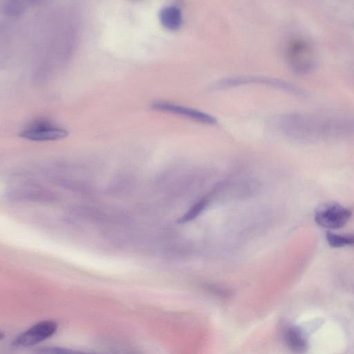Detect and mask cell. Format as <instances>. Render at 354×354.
<instances>
[{
	"label": "cell",
	"mask_w": 354,
	"mask_h": 354,
	"mask_svg": "<svg viewBox=\"0 0 354 354\" xmlns=\"http://www.w3.org/2000/svg\"><path fill=\"white\" fill-rule=\"evenodd\" d=\"M279 129L286 136L297 139H312L333 135L352 127L345 118L315 114L290 113L281 116Z\"/></svg>",
	"instance_id": "cell-1"
},
{
	"label": "cell",
	"mask_w": 354,
	"mask_h": 354,
	"mask_svg": "<svg viewBox=\"0 0 354 354\" xmlns=\"http://www.w3.org/2000/svg\"><path fill=\"white\" fill-rule=\"evenodd\" d=\"M254 84L270 86L299 96L306 95V92L301 88L284 80L255 75H241L223 78L214 82L212 88L216 90H221Z\"/></svg>",
	"instance_id": "cell-2"
},
{
	"label": "cell",
	"mask_w": 354,
	"mask_h": 354,
	"mask_svg": "<svg viewBox=\"0 0 354 354\" xmlns=\"http://www.w3.org/2000/svg\"><path fill=\"white\" fill-rule=\"evenodd\" d=\"M287 61L293 72L297 74L308 73L316 64L314 48L306 40H292L288 46Z\"/></svg>",
	"instance_id": "cell-3"
},
{
	"label": "cell",
	"mask_w": 354,
	"mask_h": 354,
	"mask_svg": "<svg viewBox=\"0 0 354 354\" xmlns=\"http://www.w3.org/2000/svg\"><path fill=\"white\" fill-rule=\"evenodd\" d=\"M352 214L350 209L336 202H327L317 207L315 213V220L323 227L337 229L347 223Z\"/></svg>",
	"instance_id": "cell-4"
},
{
	"label": "cell",
	"mask_w": 354,
	"mask_h": 354,
	"mask_svg": "<svg viewBox=\"0 0 354 354\" xmlns=\"http://www.w3.org/2000/svg\"><path fill=\"white\" fill-rule=\"evenodd\" d=\"M58 328L53 320H44L21 333L12 341L15 347H28L36 345L53 336Z\"/></svg>",
	"instance_id": "cell-5"
},
{
	"label": "cell",
	"mask_w": 354,
	"mask_h": 354,
	"mask_svg": "<svg viewBox=\"0 0 354 354\" xmlns=\"http://www.w3.org/2000/svg\"><path fill=\"white\" fill-rule=\"evenodd\" d=\"M65 129L48 123H35L26 128L20 136L32 141H49L62 139L67 136Z\"/></svg>",
	"instance_id": "cell-6"
},
{
	"label": "cell",
	"mask_w": 354,
	"mask_h": 354,
	"mask_svg": "<svg viewBox=\"0 0 354 354\" xmlns=\"http://www.w3.org/2000/svg\"><path fill=\"white\" fill-rule=\"evenodd\" d=\"M151 107L155 110L183 115L200 122L211 124L216 122V118L210 114L170 102L156 101L152 103Z\"/></svg>",
	"instance_id": "cell-7"
},
{
	"label": "cell",
	"mask_w": 354,
	"mask_h": 354,
	"mask_svg": "<svg viewBox=\"0 0 354 354\" xmlns=\"http://www.w3.org/2000/svg\"><path fill=\"white\" fill-rule=\"evenodd\" d=\"M282 339L286 348L292 354H304L308 348V339L298 326L287 324L282 329Z\"/></svg>",
	"instance_id": "cell-8"
},
{
	"label": "cell",
	"mask_w": 354,
	"mask_h": 354,
	"mask_svg": "<svg viewBox=\"0 0 354 354\" xmlns=\"http://www.w3.org/2000/svg\"><path fill=\"white\" fill-rule=\"evenodd\" d=\"M159 20L162 26L169 30H178L183 24V13L180 7L168 5L159 12Z\"/></svg>",
	"instance_id": "cell-9"
},
{
	"label": "cell",
	"mask_w": 354,
	"mask_h": 354,
	"mask_svg": "<svg viewBox=\"0 0 354 354\" xmlns=\"http://www.w3.org/2000/svg\"><path fill=\"white\" fill-rule=\"evenodd\" d=\"M212 195L200 198L178 219V223H185L194 220L206 207L210 201Z\"/></svg>",
	"instance_id": "cell-10"
},
{
	"label": "cell",
	"mask_w": 354,
	"mask_h": 354,
	"mask_svg": "<svg viewBox=\"0 0 354 354\" xmlns=\"http://www.w3.org/2000/svg\"><path fill=\"white\" fill-rule=\"evenodd\" d=\"M326 239L328 243L333 248L354 246V234H339L328 232L326 234Z\"/></svg>",
	"instance_id": "cell-11"
},
{
	"label": "cell",
	"mask_w": 354,
	"mask_h": 354,
	"mask_svg": "<svg viewBox=\"0 0 354 354\" xmlns=\"http://www.w3.org/2000/svg\"><path fill=\"white\" fill-rule=\"evenodd\" d=\"M32 354H90L62 347H45L35 351Z\"/></svg>",
	"instance_id": "cell-12"
}]
</instances>
